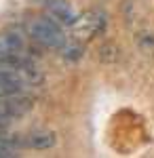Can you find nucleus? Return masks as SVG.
<instances>
[{
	"mask_svg": "<svg viewBox=\"0 0 154 158\" xmlns=\"http://www.w3.org/2000/svg\"><path fill=\"white\" fill-rule=\"evenodd\" d=\"M28 61L25 55V36L19 30H9L0 34V68L21 70Z\"/></svg>",
	"mask_w": 154,
	"mask_h": 158,
	"instance_id": "f257e3e1",
	"label": "nucleus"
},
{
	"mask_svg": "<svg viewBox=\"0 0 154 158\" xmlns=\"http://www.w3.org/2000/svg\"><path fill=\"white\" fill-rule=\"evenodd\" d=\"M30 36L32 40H36L38 44H42V47H47V49H57L59 51L63 44H66V40H68V34L63 32V25L57 21V19H53L51 15L49 17H38L34 19L32 23H30Z\"/></svg>",
	"mask_w": 154,
	"mask_h": 158,
	"instance_id": "f03ea898",
	"label": "nucleus"
},
{
	"mask_svg": "<svg viewBox=\"0 0 154 158\" xmlns=\"http://www.w3.org/2000/svg\"><path fill=\"white\" fill-rule=\"evenodd\" d=\"M72 36L78 40H89L97 36L106 30V13L101 11H87L76 17V21L72 23Z\"/></svg>",
	"mask_w": 154,
	"mask_h": 158,
	"instance_id": "7ed1b4c3",
	"label": "nucleus"
},
{
	"mask_svg": "<svg viewBox=\"0 0 154 158\" xmlns=\"http://www.w3.org/2000/svg\"><path fill=\"white\" fill-rule=\"evenodd\" d=\"M32 99L25 93H15V95H6L0 97V118L6 122H13L17 118H24L25 114L32 110Z\"/></svg>",
	"mask_w": 154,
	"mask_h": 158,
	"instance_id": "20e7f679",
	"label": "nucleus"
},
{
	"mask_svg": "<svg viewBox=\"0 0 154 158\" xmlns=\"http://www.w3.org/2000/svg\"><path fill=\"white\" fill-rule=\"evenodd\" d=\"M24 74L19 70H11V68H0V97L6 95H15V93H25L28 89Z\"/></svg>",
	"mask_w": 154,
	"mask_h": 158,
	"instance_id": "39448f33",
	"label": "nucleus"
},
{
	"mask_svg": "<svg viewBox=\"0 0 154 158\" xmlns=\"http://www.w3.org/2000/svg\"><path fill=\"white\" fill-rule=\"evenodd\" d=\"M45 9L53 19H57L61 25H68V27H72V23L78 17L68 0H45Z\"/></svg>",
	"mask_w": 154,
	"mask_h": 158,
	"instance_id": "423d86ee",
	"label": "nucleus"
},
{
	"mask_svg": "<svg viewBox=\"0 0 154 158\" xmlns=\"http://www.w3.org/2000/svg\"><path fill=\"white\" fill-rule=\"evenodd\" d=\"M55 133L53 131H32V133L25 137L24 146L32 148V150H49V148L55 146Z\"/></svg>",
	"mask_w": 154,
	"mask_h": 158,
	"instance_id": "0eeeda50",
	"label": "nucleus"
},
{
	"mask_svg": "<svg viewBox=\"0 0 154 158\" xmlns=\"http://www.w3.org/2000/svg\"><path fill=\"white\" fill-rule=\"evenodd\" d=\"M21 148V139L17 135H9L6 131L0 133V158H11Z\"/></svg>",
	"mask_w": 154,
	"mask_h": 158,
	"instance_id": "6e6552de",
	"label": "nucleus"
},
{
	"mask_svg": "<svg viewBox=\"0 0 154 158\" xmlns=\"http://www.w3.org/2000/svg\"><path fill=\"white\" fill-rule=\"evenodd\" d=\"M61 57L66 61H78L80 57H83V47H80V40L78 38L70 36L68 40H66V44L61 47Z\"/></svg>",
	"mask_w": 154,
	"mask_h": 158,
	"instance_id": "1a4fd4ad",
	"label": "nucleus"
},
{
	"mask_svg": "<svg viewBox=\"0 0 154 158\" xmlns=\"http://www.w3.org/2000/svg\"><path fill=\"white\" fill-rule=\"evenodd\" d=\"M9 124H11V122H6V120H2V118H0V133H4V131L9 129Z\"/></svg>",
	"mask_w": 154,
	"mask_h": 158,
	"instance_id": "9d476101",
	"label": "nucleus"
}]
</instances>
